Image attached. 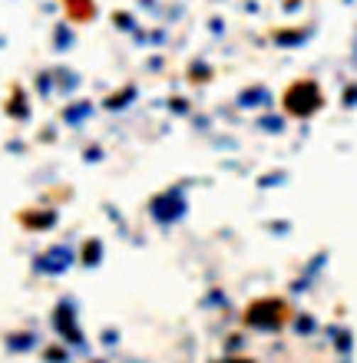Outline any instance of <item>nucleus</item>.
<instances>
[{"label": "nucleus", "mask_w": 357, "mask_h": 363, "mask_svg": "<svg viewBox=\"0 0 357 363\" xmlns=\"http://www.w3.org/2000/svg\"><path fill=\"white\" fill-rule=\"evenodd\" d=\"M145 211L159 228H172L189 215V189L185 185H169V189L155 191L149 205H145Z\"/></svg>", "instance_id": "f257e3e1"}, {"label": "nucleus", "mask_w": 357, "mask_h": 363, "mask_svg": "<svg viewBox=\"0 0 357 363\" xmlns=\"http://www.w3.org/2000/svg\"><path fill=\"white\" fill-rule=\"evenodd\" d=\"M53 330L60 334V340L67 347H73L77 354H89L87 334L79 327V307L73 297H60L57 307H53Z\"/></svg>", "instance_id": "f03ea898"}, {"label": "nucleus", "mask_w": 357, "mask_h": 363, "mask_svg": "<svg viewBox=\"0 0 357 363\" xmlns=\"http://www.w3.org/2000/svg\"><path fill=\"white\" fill-rule=\"evenodd\" d=\"M79 264V248H73L70 241H57V245H50L43 248L33 258V271L43 277H63L67 271H73Z\"/></svg>", "instance_id": "7ed1b4c3"}, {"label": "nucleus", "mask_w": 357, "mask_h": 363, "mask_svg": "<svg viewBox=\"0 0 357 363\" xmlns=\"http://www.w3.org/2000/svg\"><path fill=\"white\" fill-rule=\"evenodd\" d=\"M321 103H324V96H321V89L314 86V83H295V86L285 93V109H288L291 116H301V119H308L311 113H318Z\"/></svg>", "instance_id": "20e7f679"}, {"label": "nucleus", "mask_w": 357, "mask_h": 363, "mask_svg": "<svg viewBox=\"0 0 357 363\" xmlns=\"http://www.w3.org/2000/svg\"><path fill=\"white\" fill-rule=\"evenodd\" d=\"M248 324L258 330H278L281 327V304L278 301H258L248 307Z\"/></svg>", "instance_id": "39448f33"}, {"label": "nucleus", "mask_w": 357, "mask_h": 363, "mask_svg": "<svg viewBox=\"0 0 357 363\" xmlns=\"http://www.w3.org/2000/svg\"><path fill=\"white\" fill-rule=\"evenodd\" d=\"M93 116H97V106L89 103V99H73V103L63 106V123H67L70 129H79V125H87Z\"/></svg>", "instance_id": "423d86ee"}, {"label": "nucleus", "mask_w": 357, "mask_h": 363, "mask_svg": "<svg viewBox=\"0 0 357 363\" xmlns=\"http://www.w3.org/2000/svg\"><path fill=\"white\" fill-rule=\"evenodd\" d=\"M238 109H268L271 106V89L268 86H245L235 96Z\"/></svg>", "instance_id": "0eeeda50"}, {"label": "nucleus", "mask_w": 357, "mask_h": 363, "mask_svg": "<svg viewBox=\"0 0 357 363\" xmlns=\"http://www.w3.org/2000/svg\"><path fill=\"white\" fill-rule=\"evenodd\" d=\"M53 50L57 53H70V50L77 47V30H73V23H67V20H60L57 27H53Z\"/></svg>", "instance_id": "6e6552de"}, {"label": "nucleus", "mask_w": 357, "mask_h": 363, "mask_svg": "<svg viewBox=\"0 0 357 363\" xmlns=\"http://www.w3.org/2000/svg\"><path fill=\"white\" fill-rule=\"evenodd\" d=\"M139 99V86H123L119 93L106 96L103 99V109H109V113H123V109H129V106Z\"/></svg>", "instance_id": "1a4fd4ad"}, {"label": "nucleus", "mask_w": 357, "mask_h": 363, "mask_svg": "<svg viewBox=\"0 0 357 363\" xmlns=\"http://www.w3.org/2000/svg\"><path fill=\"white\" fill-rule=\"evenodd\" d=\"M103 255H106L103 241L87 238L83 241V248H79V264H83V268H99V264H103Z\"/></svg>", "instance_id": "9d476101"}, {"label": "nucleus", "mask_w": 357, "mask_h": 363, "mask_svg": "<svg viewBox=\"0 0 357 363\" xmlns=\"http://www.w3.org/2000/svg\"><path fill=\"white\" fill-rule=\"evenodd\" d=\"M40 337L33 330H20V334H10L7 337V350L10 354H30V350H37Z\"/></svg>", "instance_id": "9b49d317"}, {"label": "nucleus", "mask_w": 357, "mask_h": 363, "mask_svg": "<svg viewBox=\"0 0 357 363\" xmlns=\"http://www.w3.org/2000/svg\"><path fill=\"white\" fill-rule=\"evenodd\" d=\"M53 79H57L60 96H73L79 89V73H73V69H53Z\"/></svg>", "instance_id": "f8f14e48"}, {"label": "nucleus", "mask_w": 357, "mask_h": 363, "mask_svg": "<svg viewBox=\"0 0 357 363\" xmlns=\"http://www.w3.org/2000/svg\"><path fill=\"white\" fill-rule=\"evenodd\" d=\"M113 23H116V30L129 33V37L143 33V23H139V17H136V13H126V10H116V13H113Z\"/></svg>", "instance_id": "ddd939ff"}, {"label": "nucleus", "mask_w": 357, "mask_h": 363, "mask_svg": "<svg viewBox=\"0 0 357 363\" xmlns=\"http://www.w3.org/2000/svg\"><path fill=\"white\" fill-rule=\"evenodd\" d=\"M7 113L13 116V119H20V123H27V119H30V103H27V93H23V89H17V93H13V99H10V106H7Z\"/></svg>", "instance_id": "4468645a"}, {"label": "nucleus", "mask_w": 357, "mask_h": 363, "mask_svg": "<svg viewBox=\"0 0 357 363\" xmlns=\"http://www.w3.org/2000/svg\"><path fill=\"white\" fill-rule=\"evenodd\" d=\"M308 37H311V30H281L278 37H275V43L278 47H301Z\"/></svg>", "instance_id": "2eb2a0df"}, {"label": "nucleus", "mask_w": 357, "mask_h": 363, "mask_svg": "<svg viewBox=\"0 0 357 363\" xmlns=\"http://www.w3.org/2000/svg\"><path fill=\"white\" fill-rule=\"evenodd\" d=\"M258 129H261V133L278 135V133H285V119H281V116H261V119H258Z\"/></svg>", "instance_id": "dca6fc26"}, {"label": "nucleus", "mask_w": 357, "mask_h": 363, "mask_svg": "<svg viewBox=\"0 0 357 363\" xmlns=\"http://www.w3.org/2000/svg\"><path fill=\"white\" fill-rule=\"evenodd\" d=\"M30 228H50V225H57V211H43V215H27L23 218Z\"/></svg>", "instance_id": "f3484780"}, {"label": "nucleus", "mask_w": 357, "mask_h": 363, "mask_svg": "<svg viewBox=\"0 0 357 363\" xmlns=\"http://www.w3.org/2000/svg\"><path fill=\"white\" fill-rule=\"evenodd\" d=\"M37 93L40 96H53V93H57V79H53V73H37Z\"/></svg>", "instance_id": "a211bd4d"}, {"label": "nucleus", "mask_w": 357, "mask_h": 363, "mask_svg": "<svg viewBox=\"0 0 357 363\" xmlns=\"http://www.w3.org/2000/svg\"><path fill=\"white\" fill-rule=\"evenodd\" d=\"M43 360L47 363H70V350H63V347H47V350H43Z\"/></svg>", "instance_id": "6ab92c4d"}, {"label": "nucleus", "mask_w": 357, "mask_h": 363, "mask_svg": "<svg viewBox=\"0 0 357 363\" xmlns=\"http://www.w3.org/2000/svg\"><path fill=\"white\" fill-rule=\"evenodd\" d=\"M169 113H172V116H189V113H192V106H189V99L175 96V99H169Z\"/></svg>", "instance_id": "aec40b11"}, {"label": "nucleus", "mask_w": 357, "mask_h": 363, "mask_svg": "<svg viewBox=\"0 0 357 363\" xmlns=\"http://www.w3.org/2000/svg\"><path fill=\"white\" fill-rule=\"evenodd\" d=\"M314 317H308V314H301L298 320H295V330H298V334H314Z\"/></svg>", "instance_id": "412c9836"}, {"label": "nucleus", "mask_w": 357, "mask_h": 363, "mask_svg": "<svg viewBox=\"0 0 357 363\" xmlns=\"http://www.w3.org/2000/svg\"><path fill=\"white\" fill-rule=\"evenodd\" d=\"M99 344L103 347H119V330L116 327H106V330L99 334Z\"/></svg>", "instance_id": "4be33fe9"}, {"label": "nucleus", "mask_w": 357, "mask_h": 363, "mask_svg": "<svg viewBox=\"0 0 357 363\" xmlns=\"http://www.w3.org/2000/svg\"><path fill=\"white\" fill-rule=\"evenodd\" d=\"M281 182H285V172H271V175H261L258 185L261 189H275V185H281Z\"/></svg>", "instance_id": "5701e85b"}, {"label": "nucleus", "mask_w": 357, "mask_h": 363, "mask_svg": "<svg viewBox=\"0 0 357 363\" xmlns=\"http://www.w3.org/2000/svg\"><path fill=\"white\" fill-rule=\"evenodd\" d=\"M83 159L93 165V162H103V159H106V152H103V145H89L87 152H83Z\"/></svg>", "instance_id": "b1692460"}, {"label": "nucleus", "mask_w": 357, "mask_h": 363, "mask_svg": "<svg viewBox=\"0 0 357 363\" xmlns=\"http://www.w3.org/2000/svg\"><path fill=\"white\" fill-rule=\"evenodd\" d=\"M189 73H192V79H209V73H212V69H209V63H202V60H195Z\"/></svg>", "instance_id": "393cba45"}, {"label": "nucleus", "mask_w": 357, "mask_h": 363, "mask_svg": "<svg viewBox=\"0 0 357 363\" xmlns=\"http://www.w3.org/2000/svg\"><path fill=\"white\" fill-rule=\"evenodd\" d=\"M202 304H205V307H219V304H225V294H222V291H212V294L205 297Z\"/></svg>", "instance_id": "a878e982"}, {"label": "nucleus", "mask_w": 357, "mask_h": 363, "mask_svg": "<svg viewBox=\"0 0 357 363\" xmlns=\"http://www.w3.org/2000/svg\"><path fill=\"white\" fill-rule=\"evenodd\" d=\"M344 106H357V86L344 89Z\"/></svg>", "instance_id": "bb28decb"}, {"label": "nucleus", "mask_w": 357, "mask_h": 363, "mask_svg": "<svg viewBox=\"0 0 357 363\" xmlns=\"http://www.w3.org/2000/svg\"><path fill=\"white\" fill-rule=\"evenodd\" d=\"M209 30H212V33H215V37H219V33H222V30H225V27H222V20H219V17H215V20H212V23H209Z\"/></svg>", "instance_id": "cd10ccee"}, {"label": "nucleus", "mask_w": 357, "mask_h": 363, "mask_svg": "<svg viewBox=\"0 0 357 363\" xmlns=\"http://www.w3.org/2000/svg\"><path fill=\"white\" fill-rule=\"evenodd\" d=\"M149 69H163V57H153V60H149Z\"/></svg>", "instance_id": "c85d7f7f"}, {"label": "nucleus", "mask_w": 357, "mask_h": 363, "mask_svg": "<svg viewBox=\"0 0 357 363\" xmlns=\"http://www.w3.org/2000/svg\"><path fill=\"white\" fill-rule=\"evenodd\" d=\"M235 363H248V360H235Z\"/></svg>", "instance_id": "c756f323"}]
</instances>
